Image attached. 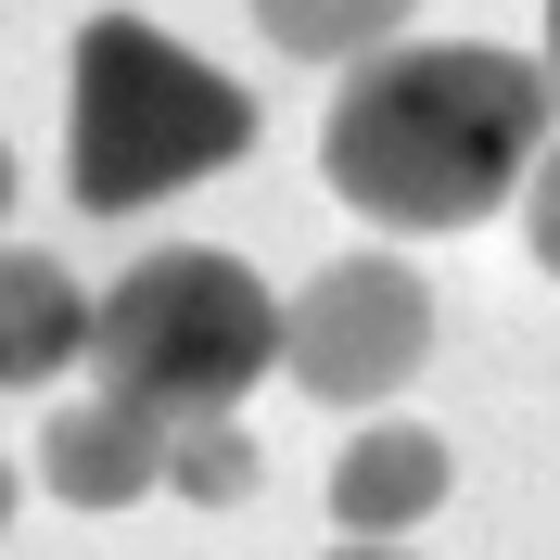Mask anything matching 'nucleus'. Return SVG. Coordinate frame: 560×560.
<instances>
[{"instance_id": "obj_11", "label": "nucleus", "mask_w": 560, "mask_h": 560, "mask_svg": "<svg viewBox=\"0 0 560 560\" xmlns=\"http://www.w3.org/2000/svg\"><path fill=\"white\" fill-rule=\"evenodd\" d=\"M331 560H408V535H345Z\"/></svg>"}, {"instance_id": "obj_10", "label": "nucleus", "mask_w": 560, "mask_h": 560, "mask_svg": "<svg viewBox=\"0 0 560 560\" xmlns=\"http://www.w3.org/2000/svg\"><path fill=\"white\" fill-rule=\"evenodd\" d=\"M523 243H535V268L560 280V128H548V153H535V178H523Z\"/></svg>"}, {"instance_id": "obj_9", "label": "nucleus", "mask_w": 560, "mask_h": 560, "mask_svg": "<svg viewBox=\"0 0 560 560\" xmlns=\"http://www.w3.org/2000/svg\"><path fill=\"white\" fill-rule=\"evenodd\" d=\"M166 497H191V510L255 497V433H243V420H178V446H166Z\"/></svg>"}, {"instance_id": "obj_4", "label": "nucleus", "mask_w": 560, "mask_h": 560, "mask_svg": "<svg viewBox=\"0 0 560 560\" xmlns=\"http://www.w3.org/2000/svg\"><path fill=\"white\" fill-rule=\"evenodd\" d=\"M433 357V280L408 255H331V268L280 306V370L318 408H383Z\"/></svg>"}, {"instance_id": "obj_13", "label": "nucleus", "mask_w": 560, "mask_h": 560, "mask_svg": "<svg viewBox=\"0 0 560 560\" xmlns=\"http://www.w3.org/2000/svg\"><path fill=\"white\" fill-rule=\"evenodd\" d=\"M0 217H13V140H0Z\"/></svg>"}, {"instance_id": "obj_14", "label": "nucleus", "mask_w": 560, "mask_h": 560, "mask_svg": "<svg viewBox=\"0 0 560 560\" xmlns=\"http://www.w3.org/2000/svg\"><path fill=\"white\" fill-rule=\"evenodd\" d=\"M0 523H13V458H0Z\"/></svg>"}, {"instance_id": "obj_2", "label": "nucleus", "mask_w": 560, "mask_h": 560, "mask_svg": "<svg viewBox=\"0 0 560 560\" xmlns=\"http://www.w3.org/2000/svg\"><path fill=\"white\" fill-rule=\"evenodd\" d=\"M255 153V90L217 77L191 38L140 26V13H90L65 65V191L77 217H140L191 191V178Z\"/></svg>"}, {"instance_id": "obj_5", "label": "nucleus", "mask_w": 560, "mask_h": 560, "mask_svg": "<svg viewBox=\"0 0 560 560\" xmlns=\"http://www.w3.org/2000/svg\"><path fill=\"white\" fill-rule=\"evenodd\" d=\"M166 420L115 408V395H77V408H51V433H38V485L65 497V510H140V497H166Z\"/></svg>"}, {"instance_id": "obj_7", "label": "nucleus", "mask_w": 560, "mask_h": 560, "mask_svg": "<svg viewBox=\"0 0 560 560\" xmlns=\"http://www.w3.org/2000/svg\"><path fill=\"white\" fill-rule=\"evenodd\" d=\"M77 357H90V293H77L51 255L0 243V395L51 383V370H77Z\"/></svg>"}, {"instance_id": "obj_3", "label": "nucleus", "mask_w": 560, "mask_h": 560, "mask_svg": "<svg viewBox=\"0 0 560 560\" xmlns=\"http://www.w3.org/2000/svg\"><path fill=\"white\" fill-rule=\"evenodd\" d=\"M280 370V293L217 243L140 255L115 293H90V395L140 420H243V395Z\"/></svg>"}, {"instance_id": "obj_8", "label": "nucleus", "mask_w": 560, "mask_h": 560, "mask_svg": "<svg viewBox=\"0 0 560 560\" xmlns=\"http://www.w3.org/2000/svg\"><path fill=\"white\" fill-rule=\"evenodd\" d=\"M420 0H255V26H268V51H293V65H370L383 38H408Z\"/></svg>"}, {"instance_id": "obj_6", "label": "nucleus", "mask_w": 560, "mask_h": 560, "mask_svg": "<svg viewBox=\"0 0 560 560\" xmlns=\"http://www.w3.org/2000/svg\"><path fill=\"white\" fill-rule=\"evenodd\" d=\"M446 510V433L420 420H370L345 458H331V523L345 535H408Z\"/></svg>"}, {"instance_id": "obj_12", "label": "nucleus", "mask_w": 560, "mask_h": 560, "mask_svg": "<svg viewBox=\"0 0 560 560\" xmlns=\"http://www.w3.org/2000/svg\"><path fill=\"white\" fill-rule=\"evenodd\" d=\"M535 65H548V90H560V0H548V51H535Z\"/></svg>"}, {"instance_id": "obj_1", "label": "nucleus", "mask_w": 560, "mask_h": 560, "mask_svg": "<svg viewBox=\"0 0 560 560\" xmlns=\"http://www.w3.org/2000/svg\"><path fill=\"white\" fill-rule=\"evenodd\" d=\"M548 128H560V90L535 51L383 38L370 65H345V90L318 115V178L395 243H446V230H485L497 205H523Z\"/></svg>"}]
</instances>
